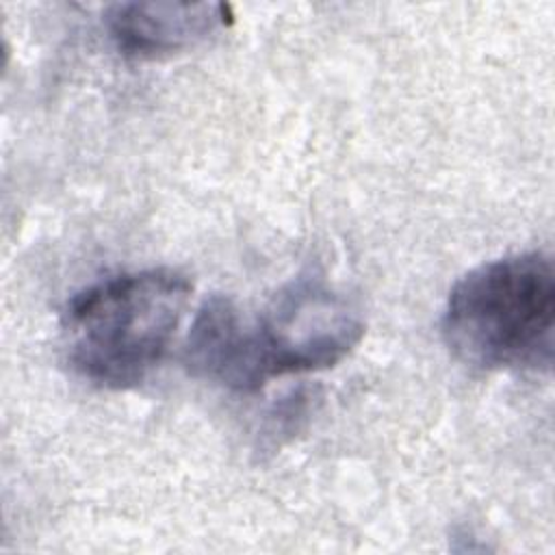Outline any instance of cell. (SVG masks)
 I'll return each mask as SVG.
<instances>
[{
  "label": "cell",
  "instance_id": "1",
  "mask_svg": "<svg viewBox=\"0 0 555 555\" xmlns=\"http://www.w3.org/2000/svg\"><path fill=\"white\" fill-rule=\"evenodd\" d=\"M362 336L364 321L356 306L304 278L284 286L256 314L225 295H210L189 327L182 362L199 379L256 392L286 375L336 366Z\"/></svg>",
  "mask_w": 555,
  "mask_h": 555
},
{
  "label": "cell",
  "instance_id": "3",
  "mask_svg": "<svg viewBox=\"0 0 555 555\" xmlns=\"http://www.w3.org/2000/svg\"><path fill=\"white\" fill-rule=\"evenodd\" d=\"M442 340L477 371L551 369L555 336V271L542 251L483 262L449 291Z\"/></svg>",
  "mask_w": 555,
  "mask_h": 555
},
{
  "label": "cell",
  "instance_id": "4",
  "mask_svg": "<svg viewBox=\"0 0 555 555\" xmlns=\"http://www.w3.org/2000/svg\"><path fill=\"white\" fill-rule=\"evenodd\" d=\"M230 17L221 2H119L104 20L121 54L158 59L204 41Z\"/></svg>",
  "mask_w": 555,
  "mask_h": 555
},
{
  "label": "cell",
  "instance_id": "2",
  "mask_svg": "<svg viewBox=\"0 0 555 555\" xmlns=\"http://www.w3.org/2000/svg\"><path fill=\"white\" fill-rule=\"evenodd\" d=\"M193 284L169 267L126 271L78 291L63 310V349L89 384L139 386L167 356Z\"/></svg>",
  "mask_w": 555,
  "mask_h": 555
}]
</instances>
